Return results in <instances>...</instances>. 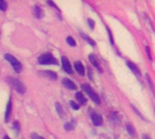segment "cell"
I'll return each mask as SVG.
<instances>
[{
  "label": "cell",
  "instance_id": "obj_2",
  "mask_svg": "<svg viewBox=\"0 0 155 139\" xmlns=\"http://www.w3.org/2000/svg\"><path fill=\"white\" fill-rule=\"evenodd\" d=\"M38 62L40 64H57V61L56 59L53 56V54L46 52L42 54L39 58H38Z\"/></svg>",
  "mask_w": 155,
  "mask_h": 139
},
{
  "label": "cell",
  "instance_id": "obj_25",
  "mask_svg": "<svg viewBox=\"0 0 155 139\" xmlns=\"http://www.w3.org/2000/svg\"><path fill=\"white\" fill-rule=\"evenodd\" d=\"M107 32H108V33H109V38H110L111 43H112V44H114V37H113V34H112V33H111V31H110V29H109V28H107Z\"/></svg>",
  "mask_w": 155,
  "mask_h": 139
},
{
  "label": "cell",
  "instance_id": "obj_1",
  "mask_svg": "<svg viewBox=\"0 0 155 139\" xmlns=\"http://www.w3.org/2000/svg\"><path fill=\"white\" fill-rule=\"evenodd\" d=\"M82 88L84 89V90L86 92V94L91 98V100L95 103V104H101V100H100V97L98 96V94L91 88L90 85L88 84H83L82 85Z\"/></svg>",
  "mask_w": 155,
  "mask_h": 139
},
{
  "label": "cell",
  "instance_id": "obj_9",
  "mask_svg": "<svg viewBox=\"0 0 155 139\" xmlns=\"http://www.w3.org/2000/svg\"><path fill=\"white\" fill-rule=\"evenodd\" d=\"M74 68L76 70V71L81 75V76H84V67L83 65V63L79 61L75 62H74Z\"/></svg>",
  "mask_w": 155,
  "mask_h": 139
},
{
  "label": "cell",
  "instance_id": "obj_32",
  "mask_svg": "<svg viewBox=\"0 0 155 139\" xmlns=\"http://www.w3.org/2000/svg\"><path fill=\"white\" fill-rule=\"evenodd\" d=\"M154 111H155V108H154Z\"/></svg>",
  "mask_w": 155,
  "mask_h": 139
},
{
  "label": "cell",
  "instance_id": "obj_19",
  "mask_svg": "<svg viewBox=\"0 0 155 139\" xmlns=\"http://www.w3.org/2000/svg\"><path fill=\"white\" fill-rule=\"evenodd\" d=\"M132 109H133V110H134V112H135V113H136V114L138 115V117H139L140 118H142V119L145 120V118H143V115H142V114H141V113L139 112V110H138V109H136V108H135V107H134V105H132Z\"/></svg>",
  "mask_w": 155,
  "mask_h": 139
},
{
  "label": "cell",
  "instance_id": "obj_10",
  "mask_svg": "<svg viewBox=\"0 0 155 139\" xmlns=\"http://www.w3.org/2000/svg\"><path fill=\"white\" fill-rule=\"evenodd\" d=\"M34 14L36 18H42L44 17V11L42 10V8L38 5L34 6Z\"/></svg>",
  "mask_w": 155,
  "mask_h": 139
},
{
  "label": "cell",
  "instance_id": "obj_27",
  "mask_svg": "<svg viewBox=\"0 0 155 139\" xmlns=\"http://www.w3.org/2000/svg\"><path fill=\"white\" fill-rule=\"evenodd\" d=\"M146 52H147V54H148V56H149V59L152 61V54H151V50H150V48L148 47V46H146Z\"/></svg>",
  "mask_w": 155,
  "mask_h": 139
},
{
  "label": "cell",
  "instance_id": "obj_18",
  "mask_svg": "<svg viewBox=\"0 0 155 139\" xmlns=\"http://www.w3.org/2000/svg\"><path fill=\"white\" fill-rule=\"evenodd\" d=\"M66 42H67V43L69 44V45H71V46H75V41L73 39V37H71V36H69V37H67V39H66Z\"/></svg>",
  "mask_w": 155,
  "mask_h": 139
},
{
  "label": "cell",
  "instance_id": "obj_14",
  "mask_svg": "<svg viewBox=\"0 0 155 139\" xmlns=\"http://www.w3.org/2000/svg\"><path fill=\"white\" fill-rule=\"evenodd\" d=\"M75 97H76L77 100L80 101V103H81L82 105H85V104H86L87 100L85 99V97L84 96V94H83L82 92H77V93L75 94Z\"/></svg>",
  "mask_w": 155,
  "mask_h": 139
},
{
  "label": "cell",
  "instance_id": "obj_11",
  "mask_svg": "<svg viewBox=\"0 0 155 139\" xmlns=\"http://www.w3.org/2000/svg\"><path fill=\"white\" fill-rule=\"evenodd\" d=\"M63 84L67 88V89H69V90H75L76 89V86H75V84L72 81H70L69 79H64L63 80Z\"/></svg>",
  "mask_w": 155,
  "mask_h": 139
},
{
  "label": "cell",
  "instance_id": "obj_29",
  "mask_svg": "<svg viewBox=\"0 0 155 139\" xmlns=\"http://www.w3.org/2000/svg\"><path fill=\"white\" fill-rule=\"evenodd\" d=\"M47 3H48L49 5H53V6H54V7L55 9H57V10H59V8L57 7V5H55V4L54 3V2H51V1H48Z\"/></svg>",
  "mask_w": 155,
  "mask_h": 139
},
{
  "label": "cell",
  "instance_id": "obj_15",
  "mask_svg": "<svg viewBox=\"0 0 155 139\" xmlns=\"http://www.w3.org/2000/svg\"><path fill=\"white\" fill-rule=\"evenodd\" d=\"M126 130H127V132H128V134L130 136H132V137L135 136V128H134V127L132 124L128 123L126 125Z\"/></svg>",
  "mask_w": 155,
  "mask_h": 139
},
{
  "label": "cell",
  "instance_id": "obj_28",
  "mask_svg": "<svg viewBox=\"0 0 155 139\" xmlns=\"http://www.w3.org/2000/svg\"><path fill=\"white\" fill-rule=\"evenodd\" d=\"M14 128H15V129H16V131H17V133L19 132V130H20V128H19V124H18V122L17 121H15V124H14Z\"/></svg>",
  "mask_w": 155,
  "mask_h": 139
},
{
  "label": "cell",
  "instance_id": "obj_5",
  "mask_svg": "<svg viewBox=\"0 0 155 139\" xmlns=\"http://www.w3.org/2000/svg\"><path fill=\"white\" fill-rule=\"evenodd\" d=\"M62 65H63V69L65 71V72L72 74L73 73V70H72V66L71 63L69 62V60L66 57H62Z\"/></svg>",
  "mask_w": 155,
  "mask_h": 139
},
{
  "label": "cell",
  "instance_id": "obj_31",
  "mask_svg": "<svg viewBox=\"0 0 155 139\" xmlns=\"http://www.w3.org/2000/svg\"><path fill=\"white\" fill-rule=\"evenodd\" d=\"M3 139H10V137H8L7 136H5V137H4Z\"/></svg>",
  "mask_w": 155,
  "mask_h": 139
},
{
  "label": "cell",
  "instance_id": "obj_16",
  "mask_svg": "<svg viewBox=\"0 0 155 139\" xmlns=\"http://www.w3.org/2000/svg\"><path fill=\"white\" fill-rule=\"evenodd\" d=\"M81 35H82V37H83L85 41H87L92 46H94V45H95V42H94L93 39H91L88 35H86V34H84V33H81Z\"/></svg>",
  "mask_w": 155,
  "mask_h": 139
},
{
  "label": "cell",
  "instance_id": "obj_20",
  "mask_svg": "<svg viewBox=\"0 0 155 139\" xmlns=\"http://www.w3.org/2000/svg\"><path fill=\"white\" fill-rule=\"evenodd\" d=\"M6 8H7V5H6V3H5V1L0 0V10H2V11H5V10H6Z\"/></svg>",
  "mask_w": 155,
  "mask_h": 139
},
{
  "label": "cell",
  "instance_id": "obj_6",
  "mask_svg": "<svg viewBox=\"0 0 155 139\" xmlns=\"http://www.w3.org/2000/svg\"><path fill=\"white\" fill-rule=\"evenodd\" d=\"M11 113H12V100L10 99L7 102V105H6V110H5V121L6 123L10 120Z\"/></svg>",
  "mask_w": 155,
  "mask_h": 139
},
{
  "label": "cell",
  "instance_id": "obj_12",
  "mask_svg": "<svg viewBox=\"0 0 155 139\" xmlns=\"http://www.w3.org/2000/svg\"><path fill=\"white\" fill-rule=\"evenodd\" d=\"M89 61L91 62V63H92L94 67H96V68L102 72V69L100 68L99 62H98V61H97V59H96V57H95L94 54H90V55H89Z\"/></svg>",
  "mask_w": 155,
  "mask_h": 139
},
{
  "label": "cell",
  "instance_id": "obj_8",
  "mask_svg": "<svg viewBox=\"0 0 155 139\" xmlns=\"http://www.w3.org/2000/svg\"><path fill=\"white\" fill-rule=\"evenodd\" d=\"M127 65H128V67L132 70V71L134 73V74H136L137 76H140L141 75V71H140V69L134 63V62H130V61H127Z\"/></svg>",
  "mask_w": 155,
  "mask_h": 139
},
{
  "label": "cell",
  "instance_id": "obj_17",
  "mask_svg": "<svg viewBox=\"0 0 155 139\" xmlns=\"http://www.w3.org/2000/svg\"><path fill=\"white\" fill-rule=\"evenodd\" d=\"M146 78H147V81H148V83L150 84V87H151V90L154 92V84H153V81H152V79H151V77L148 75V74H146Z\"/></svg>",
  "mask_w": 155,
  "mask_h": 139
},
{
  "label": "cell",
  "instance_id": "obj_26",
  "mask_svg": "<svg viewBox=\"0 0 155 139\" xmlns=\"http://www.w3.org/2000/svg\"><path fill=\"white\" fill-rule=\"evenodd\" d=\"M88 24H89V25H90L91 29H93V28L94 27V20H92V19H88Z\"/></svg>",
  "mask_w": 155,
  "mask_h": 139
},
{
  "label": "cell",
  "instance_id": "obj_30",
  "mask_svg": "<svg viewBox=\"0 0 155 139\" xmlns=\"http://www.w3.org/2000/svg\"><path fill=\"white\" fill-rule=\"evenodd\" d=\"M143 139H151V137L148 135H143Z\"/></svg>",
  "mask_w": 155,
  "mask_h": 139
},
{
  "label": "cell",
  "instance_id": "obj_7",
  "mask_svg": "<svg viewBox=\"0 0 155 139\" xmlns=\"http://www.w3.org/2000/svg\"><path fill=\"white\" fill-rule=\"evenodd\" d=\"M92 121L94 123V126H101L103 124V118L101 115L99 114H96V113H94L92 115Z\"/></svg>",
  "mask_w": 155,
  "mask_h": 139
},
{
  "label": "cell",
  "instance_id": "obj_21",
  "mask_svg": "<svg viewBox=\"0 0 155 139\" xmlns=\"http://www.w3.org/2000/svg\"><path fill=\"white\" fill-rule=\"evenodd\" d=\"M64 128L66 129V130H68V131H70V130H73V128H74V127H73V125L71 124V123H66L65 125H64Z\"/></svg>",
  "mask_w": 155,
  "mask_h": 139
},
{
  "label": "cell",
  "instance_id": "obj_24",
  "mask_svg": "<svg viewBox=\"0 0 155 139\" xmlns=\"http://www.w3.org/2000/svg\"><path fill=\"white\" fill-rule=\"evenodd\" d=\"M70 105H71V107H72L74 109H75V110H78V109H79V106H78L74 101H71V102H70Z\"/></svg>",
  "mask_w": 155,
  "mask_h": 139
},
{
  "label": "cell",
  "instance_id": "obj_22",
  "mask_svg": "<svg viewBox=\"0 0 155 139\" xmlns=\"http://www.w3.org/2000/svg\"><path fill=\"white\" fill-rule=\"evenodd\" d=\"M55 106H56V109H57L58 113H59L61 116H63V110H62V107H61V105H60L59 103H56V104H55Z\"/></svg>",
  "mask_w": 155,
  "mask_h": 139
},
{
  "label": "cell",
  "instance_id": "obj_13",
  "mask_svg": "<svg viewBox=\"0 0 155 139\" xmlns=\"http://www.w3.org/2000/svg\"><path fill=\"white\" fill-rule=\"evenodd\" d=\"M42 72H43V74H44L45 77H47V78H49V79L53 80V81H54V80H56V79H57V75H56V73H55V72H54V71H42Z\"/></svg>",
  "mask_w": 155,
  "mask_h": 139
},
{
  "label": "cell",
  "instance_id": "obj_4",
  "mask_svg": "<svg viewBox=\"0 0 155 139\" xmlns=\"http://www.w3.org/2000/svg\"><path fill=\"white\" fill-rule=\"evenodd\" d=\"M9 83L11 84V86L20 94H24L25 92V87L23 84V82L21 81H19L18 79H14V78H10L8 80Z\"/></svg>",
  "mask_w": 155,
  "mask_h": 139
},
{
  "label": "cell",
  "instance_id": "obj_23",
  "mask_svg": "<svg viewBox=\"0 0 155 139\" xmlns=\"http://www.w3.org/2000/svg\"><path fill=\"white\" fill-rule=\"evenodd\" d=\"M31 138L32 139H45L44 137H42L41 136L37 135V134H35V133H32V134H31Z\"/></svg>",
  "mask_w": 155,
  "mask_h": 139
},
{
  "label": "cell",
  "instance_id": "obj_3",
  "mask_svg": "<svg viewBox=\"0 0 155 139\" xmlns=\"http://www.w3.org/2000/svg\"><path fill=\"white\" fill-rule=\"evenodd\" d=\"M5 58L6 61H8V62L11 63L12 67L15 69V71L16 72L19 73V72L22 71V63H21L16 58H15L13 55H11V54H9V53H6V54H5Z\"/></svg>",
  "mask_w": 155,
  "mask_h": 139
}]
</instances>
